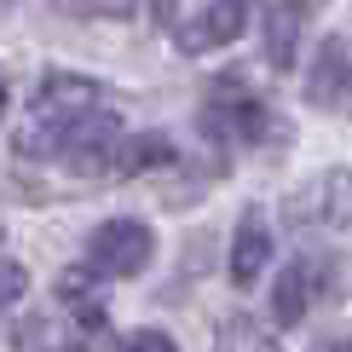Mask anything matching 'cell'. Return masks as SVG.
Returning a JSON list of instances; mask_svg holds the SVG:
<instances>
[{
  "mask_svg": "<svg viewBox=\"0 0 352 352\" xmlns=\"http://www.w3.org/2000/svg\"><path fill=\"white\" fill-rule=\"evenodd\" d=\"M116 352H179V346H173V335H162V329H133V335H122Z\"/></svg>",
  "mask_w": 352,
  "mask_h": 352,
  "instance_id": "4fadbf2b",
  "label": "cell"
},
{
  "mask_svg": "<svg viewBox=\"0 0 352 352\" xmlns=\"http://www.w3.org/2000/svg\"><path fill=\"white\" fill-rule=\"evenodd\" d=\"M0 243H6V226H0Z\"/></svg>",
  "mask_w": 352,
  "mask_h": 352,
  "instance_id": "e0dca14e",
  "label": "cell"
},
{
  "mask_svg": "<svg viewBox=\"0 0 352 352\" xmlns=\"http://www.w3.org/2000/svg\"><path fill=\"white\" fill-rule=\"evenodd\" d=\"M341 295H352V260L346 254H300L283 266V277L272 289V318L283 329H295L312 312V300H341Z\"/></svg>",
  "mask_w": 352,
  "mask_h": 352,
  "instance_id": "7a4b0ae2",
  "label": "cell"
},
{
  "mask_svg": "<svg viewBox=\"0 0 352 352\" xmlns=\"http://www.w3.org/2000/svg\"><path fill=\"white\" fill-rule=\"evenodd\" d=\"M0 110H6V76H0Z\"/></svg>",
  "mask_w": 352,
  "mask_h": 352,
  "instance_id": "9a60e30c",
  "label": "cell"
},
{
  "mask_svg": "<svg viewBox=\"0 0 352 352\" xmlns=\"http://www.w3.org/2000/svg\"><path fill=\"white\" fill-rule=\"evenodd\" d=\"M202 133L219 144H260L272 133V110L243 76H219L202 98Z\"/></svg>",
  "mask_w": 352,
  "mask_h": 352,
  "instance_id": "3957f363",
  "label": "cell"
},
{
  "mask_svg": "<svg viewBox=\"0 0 352 352\" xmlns=\"http://www.w3.org/2000/svg\"><path fill=\"white\" fill-rule=\"evenodd\" d=\"M58 352H87V346H58Z\"/></svg>",
  "mask_w": 352,
  "mask_h": 352,
  "instance_id": "2e32d148",
  "label": "cell"
},
{
  "mask_svg": "<svg viewBox=\"0 0 352 352\" xmlns=\"http://www.w3.org/2000/svg\"><path fill=\"white\" fill-rule=\"evenodd\" d=\"M289 219H324V226H352V168H335L324 173L306 197H295V208H289Z\"/></svg>",
  "mask_w": 352,
  "mask_h": 352,
  "instance_id": "52a82bcc",
  "label": "cell"
},
{
  "mask_svg": "<svg viewBox=\"0 0 352 352\" xmlns=\"http://www.w3.org/2000/svg\"><path fill=\"white\" fill-rule=\"evenodd\" d=\"M306 104L318 110H352V41L329 35L306 69Z\"/></svg>",
  "mask_w": 352,
  "mask_h": 352,
  "instance_id": "5b68a950",
  "label": "cell"
},
{
  "mask_svg": "<svg viewBox=\"0 0 352 352\" xmlns=\"http://www.w3.org/2000/svg\"><path fill=\"white\" fill-rule=\"evenodd\" d=\"M266 260H272V226H266L260 208H248L237 219V237H231V283L254 289V277L266 272Z\"/></svg>",
  "mask_w": 352,
  "mask_h": 352,
  "instance_id": "ba28073f",
  "label": "cell"
},
{
  "mask_svg": "<svg viewBox=\"0 0 352 352\" xmlns=\"http://www.w3.org/2000/svg\"><path fill=\"white\" fill-rule=\"evenodd\" d=\"M248 29V0H214V6H202L190 23L173 29V41H179V52L190 58H202V52H219V47H231Z\"/></svg>",
  "mask_w": 352,
  "mask_h": 352,
  "instance_id": "8992f818",
  "label": "cell"
},
{
  "mask_svg": "<svg viewBox=\"0 0 352 352\" xmlns=\"http://www.w3.org/2000/svg\"><path fill=\"white\" fill-rule=\"evenodd\" d=\"M312 6L318 0H277V6L266 12V58H272V69L295 64V35H300V23H306Z\"/></svg>",
  "mask_w": 352,
  "mask_h": 352,
  "instance_id": "9c48e42d",
  "label": "cell"
},
{
  "mask_svg": "<svg viewBox=\"0 0 352 352\" xmlns=\"http://www.w3.org/2000/svg\"><path fill=\"white\" fill-rule=\"evenodd\" d=\"M173 162V144L168 133H139V139H122L110 156V179H133V173H151V168H168Z\"/></svg>",
  "mask_w": 352,
  "mask_h": 352,
  "instance_id": "30bf717a",
  "label": "cell"
},
{
  "mask_svg": "<svg viewBox=\"0 0 352 352\" xmlns=\"http://www.w3.org/2000/svg\"><path fill=\"white\" fill-rule=\"evenodd\" d=\"M156 254V237L144 219H104L87 237V272L93 277H139Z\"/></svg>",
  "mask_w": 352,
  "mask_h": 352,
  "instance_id": "277c9868",
  "label": "cell"
},
{
  "mask_svg": "<svg viewBox=\"0 0 352 352\" xmlns=\"http://www.w3.org/2000/svg\"><path fill=\"white\" fill-rule=\"evenodd\" d=\"M318 352H352V341H324Z\"/></svg>",
  "mask_w": 352,
  "mask_h": 352,
  "instance_id": "5bb4252c",
  "label": "cell"
},
{
  "mask_svg": "<svg viewBox=\"0 0 352 352\" xmlns=\"http://www.w3.org/2000/svg\"><path fill=\"white\" fill-rule=\"evenodd\" d=\"M214 352H277V335L266 324H254V318H226L214 335Z\"/></svg>",
  "mask_w": 352,
  "mask_h": 352,
  "instance_id": "8fae6325",
  "label": "cell"
},
{
  "mask_svg": "<svg viewBox=\"0 0 352 352\" xmlns=\"http://www.w3.org/2000/svg\"><path fill=\"white\" fill-rule=\"evenodd\" d=\"M23 289H29V272L18 266V260H0V312H6V306H18Z\"/></svg>",
  "mask_w": 352,
  "mask_h": 352,
  "instance_id": "7c38bea8",
  "label": "cell"
},
{
  "mask_svg": "<svg viewBox=\"0 0 352 352\" xmlns=\"http://www.w3.org/2000/svg\"><path fill=\"white\" fill-rule=\"evenodd\" d=\"M98 104H104L98 81L52 69V76L35 87V98H29V127L18 133V151L23 156H58V144L69 139V127H81L87 116H98Z\"/></svg>",
  "mask_w": 352,
  "mask_h": 352,
  "instance_id": "6da1fadb",
  "label": "cell"
}]
</instances>
